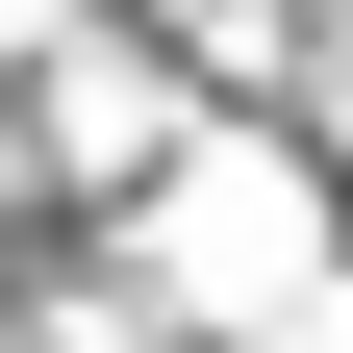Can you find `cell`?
I'll use <instances>...</instances> for the list:
<instances>
[{
    "instance_id": "cell-1",
    "label": "cell",
    "mask_w": 353,
    "mask_h": 353,
    "mask_svg": "<svg viewBox=\"0 0 353 353\" xmlns=\"http://www.w3.org/2000/svg\"><path fill=\"white\" fill-rule=\"evenodd\" d=\"M0 26H51V0H0Z\"/></svg>"
}]
</instances>
